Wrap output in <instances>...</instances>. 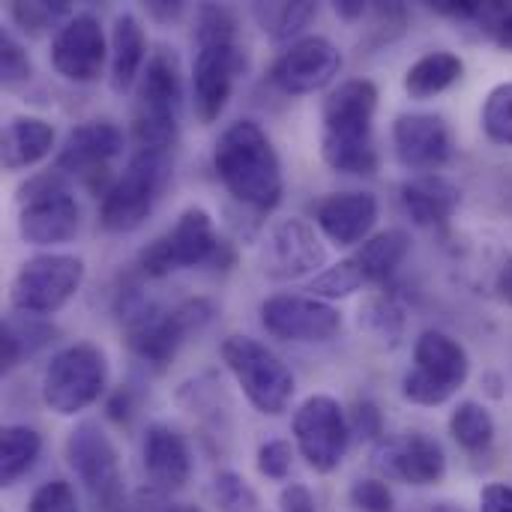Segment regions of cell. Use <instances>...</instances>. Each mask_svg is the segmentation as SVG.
<instances>
[{
	"label": "cell",
	"mask_w": 512,
	"mask_h": 512,
	"mask_svg": "<svg viewBox=\"0 0 512 512\" xmlns=\"http://www.w3.org/2000/svg\"><path fill=\"white\" fill-rule=\"evenodd\" d=\"M408 252H411V237L402 228H390V231H381V234L369 237L357 249L354 258L363 267L366 282H387L402 267Z\"/></svg>",
	"instance_id": "obj_28"
},
{
	"label": "cell",
	"mask_w": 512,
	"mask_h": 512,
	"mask_svg": "<svg viewBox=\"0 0 512 512\" xmlns=\"http://www.w3.org/2000/svg\"><path fill=\"white\" fill-rule=\"evenodd\" d=\"M465 72V63L453 51H429L414 60L405 72V93L411 99H432L450 90Z\"/></svg>",
	"instance_id": "obj_27"
},
{
	"label": "cell",
	"mask_w": 512,
	"mask_h": 512,
	"mask_svg": "<svg viewBox=\"0 0 512 512\" xmlns=\"http://www.w3.org/2000/svg\"><path fill=\"white\" fill-rule=\"evenodd\" d=\"M54 327L42 324L33 315H21V318H6L3 330H0V369L9 372L18 366V360L24 354H33L39 348H45L48 342H54Z\"/></svg>",
	"instance_id": "obj_29"
},
{
	"label": "cell",
	"mask_w": 512,
	"mask_h": 512,
	"mask_svg": "<svg viewBox=\"0 0 512 512\" xmlns=\"http://www.w3.org/2000/svg\"><path fill=\"white\" fill-rule=\"evenodd\" d=\"M84 282V261L78 255H36L27 258L9 282V306L18 315H54L63 309Z\"/></svg>",
	"instance_id": "obj_13"
},
{
	"label": "cell",
	"mask_w": 512,
	"mask_h": 512,
	"mask_svg": "<svg viewBox=\"0 0 512 512\" xmlns=\"http://www.w3.org/2000/svg\"><path fill=\"white\" fill-rule=\"evenodd\" d=\"M33 75V63L27 57V51L9 36V33H0V78H3V87H21L27 84Z\"/></svg>",
	"instance_id": "obj_38"
},
{
	"label": "cell",
	"mask_w": 512,
	"mask_h": 512,
	"mask_svg": "<svg viewBox=\"0 0 512 512\" xmlns=\"http://www.w3.org/2000/svg\"><path fill=\"white\" fill-rule=\"evenodd\" d=\"M375 468L405 486H438L447 474L444 447L426 432H402L381 441L375 450Z\"/></svg>",
	"instance_id": "obj_19"
},
{
	"label": "cell",
	"mask_w": 512,
	"mask_h": 512,
	"mask_svg": "<svg viewBox=\"0 0 512 512\" xmlns=\"http://www.w3.org/2000/svg\"><path fill=\"white\" fill-rule=\"evenodd\" d=\"M213 498L222 512H255L258 495L255 489L234 471H219L213 477Z\"/></svg>",
	"instance_id": "obj_36"
},
{
	"label": "cell",
	"mask_w": 512,
	"mask_h": 512,
	"mask_svg": "<svg viewBox=\"0 0 512 512\" xmlns=\"http://www.w3.org/2000/svg\"><path fill=\"white\" fill-rule=\"evenodd\" d=\"M147 9H150V15H153V18H159V21H171V18H177V15L183 12V3L153 0V3H147Z\"/></svg>",
	"instance_id": "obj_48"
},
{
	"label": "cell",
	"mask_w": 512,
	"mask_h": 512,
	"mask_svg": "<svg viewBox=\"0 0 512 512\" xmlns=\"http://www.w3.org/2000/svg\"><path fill=\"white\" fill-rule=\"evenodd\" d=\"M183 512H201L198 507H183Z\"/></svg>",
	"instance_id": "obj_51"
},
{
	"label": "cell",
	"mask_w": 512,
	"mask_h": 512,
	"mask_svg": "<svg viewBox=\"0 0 512 512\" xmlns=\"http://www.w3.org/2000/svg\"><path fill=\"white\" fill-rule=\"evenodd\" d=\"M366 285V276H363V267L357 264V258H345L327 270H321L309 285V297H318V300H342V297H351L354 291H360Z\"/></svg>",
	"instance_id": "obj_33"
},
{
	"label": "cell",
	"mask_w": 512,
	"mask_h": 512,
	"mask_svg": "<svg viewBox=\"0 0 512 512\" xmlns=\"http://www.w3.org/2000/svg\"><path fill=\"white\" fill-rule=\"evenodd\" d=\"M315 222L336 246L366 243L378 222V198L372 192H333L315 204Z\"/></svg>",
	"instance_id": "obj_22"
},
{
	"label": "cell",
	"mask_w": 512,
	"mask_h": 512,
	"mask_svg": "<svg viewBox=\"0 0 512 512\" xmlns=\"http://www.w3.org/2000/svg\"><path fill=\"white\" fill-rule=\"evenodd\" d=\"M111 57V45L105 42V30L96 15L78 12L66 24L57 27L51 39V66L72 84L99 81L105 60Z\"/></svg>",
	"instance_id": "obj_16"
},
{
	"label": "cell",
	"mask_w": 512,
	"mask_h": 512,
	"mask_svg": "<svg viewBox=\"0 0 512 512\" xmlns=\"http://www.w3.org/2000/svg\"><path fill=\"white\" fill-rule=\"evenodd\" d=\"M213 168L225 189L258 213H270L282 201V162L273 141L255 120H234L219 135Z\"/></svg>",
	"instance_id": "obj_2"
},
{
	"label": "cell",
	"mask_w": 512,
	"mask_h": 512,
	"mask_svg": "<svg viewBox=\"0 0 512 512\" xmlns=\"http://www.w3.org/2000/svg\"><path fill=\"white\" fill-rule=\"evenodd\" d=\"M480 512H512V486L489 483L480 492Z\"/></svg>",
	"instance_id": "obj_45"
},
{
	"label": "cell",
	"mask_w": 512,
	"mask_h": 512,
	"mask_svg": "<svg viewBox=\"0 0 512 512\" xmlns=\"http://www.w3.org/2000/svg\"><path fill=\"white\" fill-rule=\"evenodd\" d=\"M108 387V360L90 342H75L51 357L42 375V402L57 417L87 411Z\"/></svg>",
	"instance_id": "obj_11"
},
{
	"label": "cell",
	"mask_w": 512,
	"mask_h": 512,
	"mask_svg": "<svg viewBox=\"0 0 512 512\" xmlns=\"http://www.w3.org/2000/svg\"><path fill=\"white\" fill-rule=\"evenodd\" d=\"M183 111V75L174 48L159 45L150 51L147 66L138 78L135 96V141L144 150H171L180 132Z\"/></svg>",
	"instance_id": "obj_6"
},
{
	"label": "cell",
	"mask_w": 512,
	"mask_h": 512,
	"mask_svg": "<svg viewBox=\"0 0 512 512\" xmlns=\"http://www.w3.org/2000/svg\"><path fill=\"white\" fill-rule=\"evenodd\" d=\"M261 324L282 342H330L342 330V315L318 297L276 294L261 303Z\"/></svg>",
	"instance_id": "obj_18"
},
{
	"label": "cell",
	"mask_w": 512,
	"mask_h": 512,
	"mask_svg": "<svg viewBox=\"0 0 512 512\" xmlns=\"http://www.w3.org/2000/svg\"><path fill=\"white\" fill-rule=\"evenodd\" d=\"M474 24L501 51H510L512 54V0H483Z\"/></svg>",
	"instance_id": "obj_37"
},
{
	"label": "cell",
	"mask_w": 512,
	"mask_h": 512,
	"mask_svg": "<svg viewBox=\"0 0 512 512\" xmlns=\"http://www.w3.org/2000/svg\"><path fill=\"white\" fill-rule=\"evenodd\" d=\"M198 54L192 63V96L201 123L219 120L225 111L237 75L246 69V57L237 42V18L231 9L207 3L198 9Z\"/></svg>",
	"instance_id": "obj_3"
},
{
	"label": "cell",
	"mask_w": 512,
	"mask_h": 512,
	"mask_svg": "<svg viewBox=\"0 0 512 512\" xmlns=\"http://www.w3.org/2000/svg\"><path fill=\"white\" fill-rule=\"evenodd\" d=\"M219 354L258 414L279 417L288 411L297 390L294 375L264 342L252 336H228Z\"/></svg>",
	"instance_id": "obj_9"
},
{
	"label": "cell",
	"mask_w": 512,
	"mask_h": 512,
	"mask_svg": "<svg viewBox=\"0 0 512 512\" xmlns=\"http://www.w3.org/2000/svg\"><path fill=\"white\" fill-rule=\"evenodd\" d=\"M54 147V126L42 117H12L0 135V159L6 171H21L42 162Z\"/></svg>",
	"instance_id": "obj_25"
},
{
	"label": "cell",
	"mask_w": 512,
	"mask_h": 512,
	"mask_svg": "<svg viewBox=\"0 0 512 512\" xmlns=\"http://www.w3.org/2000/svg\"><path fill=\"white\" fill-rule=\"evenodd\" d=\"M495 291H498L501 303L512 306V258L498 270V276H495Z\"/></svg>",
	"instance_id": "obj_46"
},
{
	"label": "cell",
	"mask_w": 512,
	"mask_h": 512,
	"mask_svg": "<svg viewBox=\"0 0 512 512\" xmlns=\"http://www.w3.org/2000/svg\"><path fill=\"white\" fill-rule=\"evenodd\" d=\"M279 510L282 512H318L312 492L303 483H288L279 492Z\"/></svg>",
	"instance_id": "obj_43"
},
{
	"label": "cell",
	"mask_w": 512,
	"mask_h": 512,
	"mask_svg": "<svg viewBox=\"0 0 512 512\" xmlns=\"http://www.w3.org/2000/svg\"><path fill=\"white\" fill-rule=\"evenodd\" d=\"M66 462L84 486L93 512H129L120 456L96 423H78L66 438Z\"/></svg>",
	"instance_id": "obj_12"
},
{
	"label": "cell",
	"mask_w": 512,
	"mask_h": 512,
	"mask_svg": "<svg viewBox=\"0 0 512 512\" xmlns=\"http://www.w3.org/2000/svg\"><path fill=\"white\" fill-rule=\"evenodd\" d=\"M393 147L405 168L435 174L453 159V132L441 114H399L393 123Z\"/></svg>",
	"instance_id": "obj_21"
},
{
	"label": "cell",
	"mask_w": 512,
	"mask_h": 512,
	"mask_svg": "<svg viewBox=\"0 0 512 512\" xmlns=\"http://www.w3.org/2000/svg\"><path fill=\"white\" fill-rule=\"evenodd\" d=\"M318 6L309 3V0H297V3H255L252 6V15L255 21L261 24V30L276 39V42H285L291 36H297L312 18H315Z\"/></svg>",
	"instance_id": "obj_32"
},
{
	"label": "cell",
	"mask_w": 512,
	"mask_h": 512,
	"mask_svg": "<svg viewBox=\"0 0 512 512\" xmlns=\"http://www.w3.org/2000/svg\"><path fill=\"white\" fill-rule=\"evenodd\" d=\"M123 129L111 120H87L81 126H75L60 153H57V171L60 174H72L78 177L90 195L105 198L108 189L114 186V177L108 171L111 159H117L123 153Z\"/></svg>",
	"instance_id": "obj_15"
},
{
	"label": "cell",
	"mask_w": 512,
	"mask_h": 512,
	"mask_svg": "<svg viewBox=\"0 0 512 512\" xmlns=\"http://www.w3.org/2000/svg\"><path fill=\"white\" fill-rule=\"evenodd\" d=\"M129 512H183V507L174 504L168 492L153 489V486H144V489H138V492L132 495Z\"/></svg>",
	"instance_id": "obj_42"
},
{
	"label": "cell",
	"mask_w": 512,
	"mask_h": 512,
	"mask_svg": "<svg viewBox=\"0 0 512 512\" xmlns=\"http://www.w3.org/2000/svg\"><path fill=\"white\" fill-rule=\"evenodd\" d=\"M327 264V249L306 219H282L270 228L261 246V273L273 282H294L318 273Z\"/></svg>",
	"instance_id": "obj_17"
},
{
	"label": "cell",
	"mask_w": 512,
	"mask_h": 512,
	"mask_svg": "<svg viewBox=\"0 0 512 512\" xmlns=\"http://www.w3.org/2000/svg\"><path fill=\"white\" fill-rule=\"evenodd\" d=\"M42 438L30 426H3L0 435V483L15 486L39 459Z\"/></svg>",
	"instance_id": "obj_30"
},
{
	"label": "cell",
	"mask_w": 512,
	"mask_h": 512,
	"mask_svg": "<svg viewBox=\"0 0 512 512\" xmlns=\"http://www.w3.org/2000/svg\"><path fill=\"white\" fill-rule=\"evenodd\" d=\"M375 111L378 87L369 78H351L324 99L321 156L333 171L360 177L378 171Z\"/></svg>",
	"instance_id": "obj_1"
},
{
	"label": "cell",
	"mask_w": 512,
	"mask_h": 512,
	"mask_svg": "<svg viewBox=\"0 0 512 512\" xmlns=\"http://www.w3.org/2000/svg\"><path fill=\"white\" fill-rule=\"evenodd\" d=\"M291 462H294V450L288 441L276 438V441H267L261 444L258 450V471L267 477V480H285L291 474Z\"/></svg>",
	"instance_id": "obj_41"
},
{
	"label": "cell",
	"mask_w": 512,
	"mask_h": 512,
	"mask_svg": "<svg viewBox=\"0 0 512 512\" xmlns=\"http://www.w3.org/2000/svg\"><path fill=\"white\" fill-rule=\"evenodd\" d=\"M234 264V249L219 237L213 219L201 207H189L180 219L138 255V267L150 279H165L177 270L216 267L228 270Z\"/></svg>",
	"instance_id": "obj_5"
},
{
	"label": "cell",
	"mask_w": 512,
	"mask_h": 512,
	"mask_svg": "<svg viewBox=\"0 0 512 512\" xmlns=\"http://www.w3.org/2000/svg\"><path fill=\"white\" fill-rule=\"evenodd\" d=\"M108 414H111L117 423H126V420H129V393H126V390H120V393L111 399V405H108Z\"/></svg>",
	"instance_id": "obj_49"
},
{
	"label": "cell",
	"mask_w": 512,
	"mask_h": 512,
	"mask_svg": "<svg viewBox=\"0 0 512 512\" xmlns=\"http://www.w3.org/2000/svg\"><path fill=\"white\" fill-rule=\"evenodd\" d=\"M210 315H213V306L207 300H186L177 309L147 303L138 294H129L126 300H120L126 345L138 360H144L153 369H165L177 357L186 336L204 327Z\"/></svg>",
	"instance_id": "obj_4"
},
{
	"label": "cell",
	"mask_w": 512,
	"mask_h": 512,
	"mask_svg": "<svg viewBox=\"0 0 512 512\" xmlns=\"http://www.w3.org/2000/svg\"><path fill=\"white\" fill-rule=\"evenodd\" d=\"M294 444L315 474H333L351 444V423L333 396H309L291 423Z\"/></svg>",
	"instance_id": "obj_14"
},
{
	"label": "cell",
	"mask_w": 512,
	"mask_h": 512,
	"mask_svg": "<svg viewBox=\"0 0 512 512\" xmlns=\"http://www.w3.org/2000/svg\"><path fill=\"white\" fill-rule=\"evenodd\" d=\"M462 204V192L441 174H417L402 183V207L420 228L447 225Z\"/></svg>",
	"instance_id": "obj_24"
},
{
	"label": "cell",
	"mask_w": 512,
	"mask_h": 512,
	"mask_svg": "<svg viewBox=\"0 0 512 512\" xmlns=\"http://www.w3.org/2000/svg\"><path fill=\"white\" fill-rule=\"evenodd\" d=\"M141 456H144V471H147L153 489H162L171 495V492H180L192 477L189 444L177 429H171L165 423H153L144 432Z\"/></svg>",
	"instance_id": "obj_23"
},
{
	"label": "cell",
	"mask_w": 512,
	"mask_h": 512,
	"mask_svg": "<svg viewBox=\"0 0 512 512\" xmlns=\"http://www.w3.org/2000/svg\"><path fill=\"white\" fill-rule=\"evenodd\" d=\"M27 512H81V507H78V498H75L69 483L51 480V483H42L33 492Z\"/></svg>",
	"instance_id": "obj_39"
},
{
	"label": "cell",
	"mask_w": 512,
	"mask_h": 512,
	"mask_svg": "<svg viewBox=\"0 0 512 512\" xmlns=\"http://www.w3.org/2000/svg\"><path fill=\"white\" fill-rule=\"evenodd\" d=\"M351 504L363 512H393V492L384 480H357L351 486Z\"/></svg>",
	"instance_id": "obj_40"
},
{
	"label": "cell",
	"mask_w": 512,
	"mask_h": 512,
	"mask_svg": "<svg viewBox=\"0 0 512 512\" xmlns=\"http://www.w3.org/2000/svg\"><path fill=\"white\" fill-rule=\"evenodd\" d=\"M81 210L66 183V174L45 171L18 189V234L30 246L69 243L78 234Z\"/></svg>",
	"instance_id": "obj_10"
},
{
	"label": "cell",
	"mask_w": 512,
	"mask_h": 512,
	"mask_svg": "<svg viewBox=\"0 0 512 512\" xmlns=\"http://www.w3.org/2000/svg\"><path fill=\"white\" fill-rule=\"evenodd\" d=\"M495 432H498L495 429V417L489 414L486 405H480L474 399L459 402L456 411L450 414V435L471 456L486 453L495 444Z\"/></svg>",
	"instance_id": "obj_31"
},
{
	"label": "cell",
	"mask_w": 512,
	"mask_h": 512,
	"mask_svg": "<svg viewBox=\"0 0 512 512\" xmlns=\"http://www.w3.org/2000/svg\"><path fill=\"white\" fill-rule=\"evenodd\" d=\"M9 15L30 36H42L57 21L66 24L72 18L69 15V3H63V0H57V3H45V0H36V3H12L9 6Z\"/></svg>",
	"instance_id": "obj_35"
},
{
	"label": "cell",
	"mask_w": 512,
	"mask_h": 512,
	"mask_svg": "<svg viewBox=\"0 0 512 512\" xmlns=\"http://www.w3.org/2000/svg\"><path fill=\"white\" fill-rule=\"evenodd\" d=\"M480 120H483V132L489 141L501 147H512V81L498 84L486 96Z\"/></svg>",
	"instance_id": "obj_34"
},
{
	"label": "cell",
	"mask_w": 512,
	"mask_h": 512,
	"mask_svg": "<svg viewBox=\"0 0 512 512\" xmlns=\"http://www.w3.org/2000/svg\"><path fill=\"white\" fill-rule=\"evenodd\" d=\"M471 357L444 330H423L414 345V366L402 378V396L420 408L447 405L468 381Z\"/></svg>",
	"instance_id": "obj_8"
},
{
	"label": "cell",
	"mask_w": 512,
	"mask_h": 512,
	"mask_svg": "<svg viewBox=\"0 0 512 512\" xmlns=\"http://www.w3.org/2000/svg\"><path fill=\"white\" fill-rule=\"evenodd\" d=\"M171 177H174L171 150L138 147L99 204L102 228L111 234H126L141 228L153 213V207L159 204L162 192L168 189Z\"/></svg>",
	"instance_id": "obj_7"
},
{
	"label": "cell",
	"mask_w": 512,
	"mask_h": 512,
	"mask_svg": "<svg viewBox=\"0 0 512 512\" xmlns=\"http://www.w3.org/2000/svg\"><path fill=\"white\" fill-rule=\"evenodd\" d=\"M342 69V51L327 36H300L273 63V84L291 96L324 90Z\"/></svg>",
	"instance_id": "obj_20"
},
{
	"label": "cell",
	"mask_w": 512,
	"mask_h": 512,
	"mask_svg": "<svg viewBox=\"0 0 512 512\" xmlns=\"http://www.w3.org/2000/svg\"><path fill=\"white\" fill-rule=\"evenodd\" d=\"M411 512H465L459 504H447V501H441V504H423V507H417V510Z\"/></svg>",
	"instance_id": "obj_50"
},
{
	"label": "cell",
	"mask_w": 512,
	"mask_h": 512,
	"mask_svg": "<svg viewBox=\"0 0 512 512\" xmlns=\"http://www.w3.org/2000/svg\"><path fill=\"white\" fill-rule=\"evenodd\" d=\"M351 432H360L366 441H375L381 435V414L372 402H360L357 411H354V423H351Z\"/></svg>",
	"instance_id": "obj_44"
},
{
	"label": "cell",
	"mask_w": 512,
	"mask_h": 512,
	"mask_svg": "<svg viewBox=\"0 0 512 512\" xmlns=\"http://www.w3.org/2000/svg\"><path fill=\"white\" fill-rule=\"evenodd\" d=\"M333 9H336V15L345 18V21H357V18H363V15L369 12V6H366L363 0H339Z\"/></svg>",
	"instance_id": "obj_47"
},
{
	"label": "cell",
	"mask_w": 512,
	"mask_h": 512,
	"mask_svg": "<svg viewBox=\"0 0 512 512\" xmlns=\"http://www.w3.org/2000/svg\"><path fill=\"white\" fill-rule=\"evenodd\" d=\"M147 60V36L141 21L132 12L114 18L111 27V87L126 93L144 72Z\"/></svg>",
	"instance_id": "obj_26"
}]
</instances>
